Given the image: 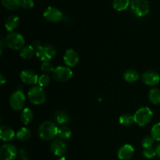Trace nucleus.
Here are the masks:
<instances>
[{
	"label": "nucleus",
	"mask_w": 160,
	"mask_h": 160,
	"mask_svg": "<svg viewBox=\"0 0 160 160\" xmlns=\"http://www.w3.org/2000/svg\"><path fill=\"white\" fill-rule=\"evenodd\" d=\"M59 128L56 124L52 121H45L38 128V136L41 139L49 141L54 139L58 135Z\"/></svg>",
	"instance_id": "nucleus-1"
},
{
	"label": "nucleus",
	"mask_w": 160,
	"mask_h": 160,
	"mask_svg": "<svg viewBox=\"0 0 160 160\" xmlns=\"http://www.w3.org/2000/svg\"><path fill=\"white\" fill-rule=\"evenodd\" d=\"M130 9L134 17H144L149 12L150 4L148 0H131Z\"/></svg>",
	"instance_id": "nucleus-2"
},
{
	"label": "nucleus",
	"mask_w": 160,
	"mask_h": 160,
	"mask_svg": "<svg viewBox=\"0 0 160 160\" xmlns=\"http://www.w3.org/2000/svg\"><path fill=\"white\" fill-rule=\"evenodd\" d=\"M5 42L7 46L13 50H21L24 47L25 40L23 36L18 32H9L5 38Z\"/></svg>",
	"instance_id": "nucleus-3"
},
{
	"label": "nucleus",
	"mask_w": 160,
	"mask_h": 160,
	"mask_svg": "<svg viewBox=\"0 0 160 160\" xmlns=\"http://www.w3.org/2000/svg\"><path fill=\"white\" fill-rule=\"evenodd\" d=\"M152 117V111L149 108L142 107L139 109L134 115V123L139 126H145L151 122Z\"/></svg>",
	"instance_id": "nucleus-4"
},
{
	"label": "nucleus",
	"mask_w": 160,
	"mask_h": 160,
	"mask_svg": "<svg viewBox=\"0 0 160 160\" xmlns=\"http://www.w3.org/2000/svg\"><path fill=\"white\" fill-rule=\"evenodd\" d=\"M28 99L32 104L42 105L45 101V93L43 88L40 86H33L30 88L28 93Z\"/></svg>",
	"instance_id": "nucleus-5"
},
{
	"label": "nucleus",
	"mask_w": 160,
	"mask_h": 160,
	"mask_svg": "<svg viewBox=\"0 0 160 160\" xmlns=\"http://www.w3.org/2000/svg\"><path fill=\"white\" fill-rule=\"evenodd\" d=\"M56 54L54 47L49 44L42 45L36 50V56L42 62H48Z\"/></svg>",
	"instance_id": "nucleus-6"
},
{
	"label": "nucleus",
	"mask_w": 160,
	"mask_h": 160,
	"mask_svg": "<svg viewBox=\"0 0 160 160\" xmlns=\"http://www.w3.org/2000/svg\"><path fill=\"white\" fill-rule=\"evenodd\" d=\"M73 71L71 69L66 67H58L52 73V77L55 81L58 82H66L71 79Z\"/></svg>",
	"instance_id": "nucleus-7"
},
{
	"label": "nucleus",
	"mask_w": 160,
	"mask_h": 160,
	"mask_svg": "<svg viewBox=\"0 0 160 160\" xmlns=\"http://www.w3.org/2000/svg\"><path fill=\"white\" fill-rule=\"evenodd\" d=\"M18 155V150L12 144H5L0 148V159L15 160Z\"/></svg>",
	"instance_id": "nucleus-8"
},
{
	"label": "nucleus",
	"mask_w": 160,
	"mask_h": 160,
	"mask_svg": "<svg viewBox=\"0 0 160 160\" xmlns=\"http://www.w3.org/2000/svg\"><path fill=\"white\" fill-rule=\"evenodd\" d=\"M26 98L21 91H17L11 95L9 98V105L14 110H20L23 108Z\"/></svg>",
	"instance_id": "nucleus-9"
},
{
	"label": "nucleus",
	"mask_w": 160,
	"mask_h": 160,
	"mask_svg": "<svg viewBox=\"0 0 160 160\" xmlns=\"http://www.w3.org/2000/svg\"><path fill=\"white\" fill-rule=\"evenodd\" d=\"M43 16L46 20L51 23H57L62 20V12L60 9L55 6H48L43 12Z\"/></svg>",
	"instance_id": "nucleus-10"
},
{
	"label": "nucleus",
	"mask_w": 160,
	"mask_h": 160,
	"mask_svg": "<svg viewBox=\"0 0 160 160\" xmlns=\"http://www.w3.org/2000/svg\"><path fill=\"white\" fill-rule=\"evenodd\" d=\"M50 150L56 156L62 157L67 151V145L62 139L56 138L50 144Z\"/></svg>",
	"instance_id": "nucleus-11"
},
{
	"label": "nucleus",
	"mask_w": 160,
	"mask_h": 160,
	"mask_svg": "<svg viewBox=\"0 0 160 160\" xmlns=\"http://www.w3.org/2000/svg\"><path fill=\"white\" fill-rule=\"evenodd\" d=\"M142 80L145 84L148 86H156L160 82L159 73L154 70H147L142 74Z\"/></svg>",
	"instance_id": "nucleus-12"
},
{
	"label": "nucleus",
	"mask_w": 160,
	"mask_h": 160,
	"mask_svg": "<svg viewBox=\"0 0 160 160\" xmlns=\"http://www.w3.org/2000/svg\"><path fill=\"white\" fill-rule=\"evenodd\" d=\"M63 60L68 67H75L79 62V56L75 50L69 48L66 51L63 56Z\"/></svg>",
	"instance_id": "nucleus-13"
},
{
	"label": "nucleus",
	"mask_w": 160,
	"mask_h": 160,
	"mask_svg": "<svg viewBox=\"0 0 160 160\" xmlns=\"http://www.w3.org/2000/svg\"><path fill=\"white\" fill-rule=\"evenodd\" d=\"M20 78L22 81L28 85H34L38 82V78L37 73L31 70H23L20 73Z\"/></svg>",
	"instance_id": "nucleus-14"
},
{
	"label": "nucleus",
	"mask_w": 160,
	"mask_h": 160,
	"mask_svg": "<svg viewBox=\"0 0 160 160\" xmlns=\"http://www.w3.org/2000/svg\"><path fill=\"white\" fill-rule=\"evenodd\" d=\"M134 154V148L129 144L123 145L120 148L117 152V156L120 160H130Z\"/></svg>",
	"instance_id": "nucleus-15"
},
{
	"label": "nucleus",
	"mask_w": 160,
	"mask_h": 160,
	"mask_svg": "<svg viewBox=\"0 0 160 160\" xmlns=\"http://www.w3.org/2000/svg\"><path fill=\"white\" fill-rule=\"evenodd\" d=\"M13 130L8 126H2L0 128V138L2 141L6 142H11L15 138Z\"/></svg>",
	"instance_id": "nucleus-16"
},
{
	"label": "nucleus",
	"mask_w": 160,
	"mask_h": 160,
	"mask_svg": "<svg viewBox=\"0 0 160 160\" xmlns=\"http://www.w3.org/2000/svg\"><path fill=\"white\" fill-rule=\"evenodd\" d=\"M20 23V19L16 15H10L6 18V23H5V28L9 32H12Z\"/></svg>",
	"instance_id": "nucleus-17"
},
{
	"label": "nucleus",
	"mask_w": 160,
	"mask_h": 160,
	"mask_svg": "<svg viewBox=\"0 0 160 160\" xmlns=\"http://www.w3.org/2000/svg\"><path fill=\"white\" fill-rule=\"evenodd\" d=\"M34 55H36V49L32 45H28V46L23 47L20 52V57L26 60L31 59Z\"/></svg>",
	"instance_id": "nucleus-18"
},
{
	"label": "nucleus",
	"mask_w": 160,
	"mask_h": 160,
	"mask_svg": "<svg viewBox=\"0 0 160 160\" xmlns=\"http://www.w3.org/2000/svg\"><path fill=\"white\" fill-rule=\"evenodd\" d=\"M34 119V113L33 111L29 108H25L23 109L20 114V120L25 125H28L31 123Z\"/></svg>",
	"instance_id": "nucleus-19"
},
{
	"label": "nucleus",
	"mask_w": 160,
	"mask_h": 160,
	"mask_svg": "<svg viewBox=\"0 0 160 160\" xmlns=\"http://www.w3.org/2000/svg\"><path fill=\"white\" fill-rule=\"evenodd\" d=\"M123 78L128 83H134L139 79V73L134 69H130L123 73Z\"/></svg>",
	"instance_id": "nucleus-20"
},
{
	"label": "nucleus",
	"mask_w": 160,
	"mask_h": 160,
	"mask_svg": "<svg viewBox=\"0 0 160 160\" xmlns=\"http://www.w3.org/2000/svg\"><path fill=\"white\" fill-rule=\"evenodd\" d=\"M148 99L152 104L160 105V89L157 88H152L148 92Z\"/></svg>",
	"instance_id": "nucleus-21"
},
{
	"label": "nucleus",
	"mask_w": 160,
	"mask_h": 160,
	"mask_svg": "<svg viewBox=\"0 0 160 160\" xmlns=\"http://www.w3.org/2000/svg\"><path fill=\"white\" fill-rule=\"evenodd\" d=\"M3 6L9 10H16L21 6V0H1Z\"/></svg>",
	"instance_id": "nucleus-22"
},
{
	"label": "nucleus",
	"mask_w": 160,
	"mask_h": 160,
	"mask_svg": "<svg viewBox=\"0 0 160 160\" xmlns=\"http://www.w3.org/2000/svg\"><path fill=\"white\" fill-rule=\"evenodd\" d=\"M16 137L18 140L25 142V141H28L31 138V132L28 128H22L17 131V134H16Z\"/></svg>",
	"instance_id": "nucleus-23"
},
{
	"label": "nucleus",
	"mask_w": 160,
	"mask_h": 160,
	"mask_svg": "<svg viewBox=\"0 0 160 160\" xmlns=\"http://www.w3.org/2000/svg\"><path fill=\"white\" fill-rule=\"evenodd\" d=\"M131 4V0H112V7L117 11L125 10Z\"/></svg>",
	"instance_id": "nucleus-24"
},
{
	"label": "nucleus",
	"mask_w": 160,
	"mask_h": 160,
	"mask_svg": "<svg viewBox=\"0 0 160 160\" xmlns=\"http://www.w3.org/2000/svg\"><path fill=\"white\" fill-rule=\"evenodd\" d=\"M54 118L56 120V123L59 124H64L67 123L70 120V117L68 114L64 111H58L55 113Z\"/></svg>",
	"instance_id": "nucleus-25"
},
{
	"label": "nucleus",
	"mask_w": 160,
	"mask_h": 160,
	"mask_svg": "<svg viewBox=\"0 0 160 160\" xmlns=\"http://www.w3.org/2000/svg\"><path fill=\"white\" fill-rule=\"evenodd\" d=\"M119 122L121 125L125 127H129L131 125L133 124V123L134 122V116H132L130 113H124L123 115L120 116V117L119 118Z\"/></svg>",
	"instance_id": "nucleus-26"
},
{
	"label": "nucleus",
	"mask_w": 160,
	"mask_h": 160,
	"mask_svg": "<svg viewBox=\"0 0 160 160\" xmlns=\"http://www.w3.org/2000/svg\"><path fill=\"white\" fill-rule=\"evenodd\" d=\"M72 132L70 129L67 127H62L59 129L58 131V135L59 136L61 139L62 140H66V139H69L71 137Z\"/></svg>",
	"instance_id": "nucleus-27"
},
{
	"label": "nucleus",
	"mask_w": 160,
	"mask_h": 160,
	"mask_svg": "<svg viewBox=\"0 0 160 160\" xmlns=\"http://www.w3.org/2000/svg\"><path fill=\"white\" fill-rule=\"evenodd\" d=\"M151 136L155 141L160 142V123H156L152 128Z\"/></svg>",
	"instance_id": "nucleus-28"
},
{
	"label": "nucleus",
	"mask_w": 160,
	"mask_h": 160,
	"mask_svg": "<svg viewBox=\"0 0 160 160\" xmlns=\"http://www.w3.org/2000/svg\"><path fill=\"white\" fill-rule=\"evenodd\" d=\"M50 81H51V79H50V77L48 75L42 74L39 77L38 84V86L43 88L48 86L50 84Z\"/></svg>",
	"instance_id": "nucleus-29"
},
{
	"label": "nucleus",
	"mask_w": 160,
	"mask_h": 160,
	"mask_svg": "<svg viewBox=\"0 0 160 160\" xmlns=\"http://www.w3.org/2000/svg\"><path fill=\"white\" fill-rule=\"evenodd\" d=\"M143 156L147 159H152L156 155V149L154 147H149V148H145L143 151Z\"/></svg>",
	"instance_id": "nucleus-30"
},
{
	"label": "nucleus",
	"mask_w": 160,
	"mask_h": 160,
	"mask_svg": "<svg viewBox=\"0 0 160 160\" xmlns=\"http://www.w3.org/2000/svg\"><path fill=\"white\" fill-rule=\"evenodd\" d=\"M41 70L46 73H53L55 70V68L53 67L52 64L50 63L49 62H43L41 67Z\"/></svg>",
	"instance_id": "nucleus-31"
},
{
	"label": "nucleus",
	"mask_w": 160,
	"mask_h": 160,
	"mask_svg": "<svg viewBox=\"0 0 160 160\" xmlns=\"http://www.w3.org/2000/svg\"><path fill=\"white\" fill-rule=\"evenodd\" d=\"M154 139L152 138V136H146L143 138L142 142V146L144 148H149V147H152L153 144H154Z\"/></svg>",
	"instance_id": "nucleus-32"
},
{
	"label": "nucleus",
	"mask_w": 160,
	"mask_h": 160,
	"mask_svg": "<svg viewBox=\"0 0 160 160\" xmlns=\"http://www.w3.org/2000/svg\"><path fill=\"white\" fill-rule=\"evenodd\" d=\"M34 0H21V7L24 9H31L34 7Z\"/></svg>",
	"instance_id": "nucleus-33"
},
{
	"label": "nucleus",
	"mask_w": 160,
	"mask_h": 160,
	"mask_svg": "<svg viewBox=\"0 0 160 160\" xmlns=\"http://www.w3.org/2000/svg\"><path fill=\"white\" fill-rule=\"evenodd\" d=\"M20 159L22 160H28L29 157H28V155L27 153V152L25 150H20Z\"/></svg>",
	"instance_id": "nucleus-34"
},
{
	"label": "nucleus",
	"mask_w": 160,
	"mask_h": 160,
	"mask_svg": "<svg viewBox=\"0 0 160 160\" xmlns=\"http://www.w3.org/2000/svg\"><path fill=\"white\" fill-rule=\"evenodd\" d=\"M42 43H41V42L40 41H38V40H35V41H34V42H33V45H32V46L34 47V48H35L36 50L38 49V48H39V47H41L42 46Z\"/></svg>",
	"instance_id": "nucleus-35"
},
{
	"label": "nucleus",
	"mask_w": 160,
	"mask_h": 160,
	"mask_svg": "<svg viewBox=\"0 0 160 160\" xmlns=\"http://www.w3.org/2000/svg\"><path fill=\"white\" fill-rule=\"evenodd\" d=\"M6 82V78H5L4 75L3 74L0 75V84H1V86L4 85V84Z\"/></svg>",
	"instance_id": "nucleus-36"
},
{
	"label": "nucleus",
	"mask_w": 160,
	"mask_h": 160,
	"mask_svg": "<svg viewBox=\"0 0 160 160\" xmlns=\"http://www.w3.org/2000/svg\"><path fill=\"white\" fill-rule=\"evenodd\" d=\"M156 155H157V156L160 158V143L158 144V145L156 146Z\"/></svg>",
	"instance_id": "nucleus-37"
},
{
	"label": "nucleus",
	"mask_w": 160,
	"mask_h": 160,
	"mask_svg": "<svg viewBox=\"0 0 160 160\" xmlns=\"http://www.w3.org/2000/svg\"><path fill=\"white\" fill-rule=\"evenodd\" d=\"M0 45H1V48H2V47L4 46L5 45H6V42H5V40H2H2H1V43H0Z\"/></svg>",
	"instance_id": "nucleus-38"
},
{
	"label": "nucleus",
	"mask_w": 160,
	"mask_h": 160,
	"mask_svg": "<svg viewBox=\"0 0 160 160\" xmlns=\"http://www.w3.org/2000/svg\"><path fill=\"white\" fill-rule=\"evenodd\" d=\"M57 160H67V159H66V158L64 157V156H62V157H59Z\"/></svg>",
	"instance_id": "nucleus-39"
}]
</instances>
